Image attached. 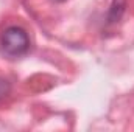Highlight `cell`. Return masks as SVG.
I'll use <instances>...</instances> for the list:
<instances>
[{
    "label": "cell",
    "mask_w": 134,
    "mask_h": 132,
    "mask_svg": "<svg viewBox=\"0 0 134 132\" xmlns=\"http://www.w3.org/2000/svg\"><path fill=\"white\" fill-rule=\"evenodd\" d=\"M30 50V37L20 27H8L0 36V51L9 59H17Z\"/></svg>",
    "instance_id": "1"
},
{
    "label": "cell",
    "mask_w": 134,
    "mask_h": 132,
    "mask_svg": "<svg viewBox=\"0 0 134 132\" xmlns=\"http://www.w3.org/2000/svg\"><path fill=\"white\" fill-rule=\"evenodd\" d=\"M53 2H58V3H61V2H66V0H53Z\"/></svg>",
    "instance_id": "3"
},
{
    "label": "cell",
    "mask_w": 134,
    "mask_h": 132,
    "mask_svg": "<svg viewBox=\"0 0 134 132\" xmlns=\"http://www.w3.org/2000/svg\"><path fill=\"white\" fill-rule=\"evenodd\" d=\"M9 92H11V86H9V82H8L6 79L0 78V101H2L3 98H6V97L9 95Z\"/></svg>",
    "instance_id": "2"
}]
</instances>
